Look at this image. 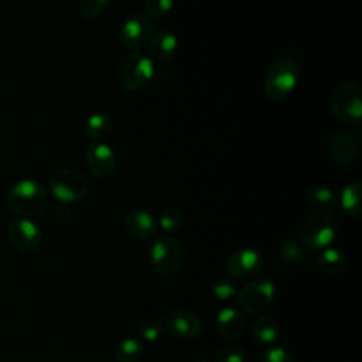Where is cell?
Returning <instances> with one entry per match:
<instances>
[{"mask_svg":"<svg viewBox=\"0 0 362 362\" xmlns=\"http://www.w3.org/2000/svg\"><path fill=\"white\" fill-rule=\"evenodd\" d=\"M164 328L177 338L192 339L202 332L204 322L201 317L191 310L174 308L167 314Z\"/></svg>","mask_w":362,"mask_h":362,"instance_id":"cell-12","label":"cell"},{"mask_svg":"<svg viewBox=\"0 0 362 362\" xmlns=\"http://www.w3.org/2000/svg\"><path fill=\"white\" fill-rule=\"evenodd\" d=\"M305 201L314 212H331L338 204L334 191L325 185L311 187L305 194Z\"/></svg>","mask_w":362,"mask_h":362,"instance_id":"cell-19","label":"cell"},{"mask_svg":"<svg viewBox=\"0 0 362 362\" xmlns=\"http://www.w3.org/2000/svg\"><path fill=\"white\" fill-rule=\"evenodd\" d=\"M212 294L216 297V298H219V300H222V301H225V300H229V298H232L235 294H236V286H235V283L232 281V280H229V279H218V280H215L214 283H212Z\"/></svg>","mask_w":362,"mask_h":362,"instance_id":"cell-30","label":"cell"},{"mask_svg":"<svg viewBox=\"0 0 362 362\" xmlns=\"http://www.w3.org/2000/svg\"><path fill=\"white\" fill-rule=\"evenodd\" d=\"M338 232V222L329 212H313L298 229L300 243L310 252H321L329 247Z\"/></svg>","mask_w":362,"mask_h":362,"instance_id":"cell-1","label":"cell"},{"mask_svg":"<svg viewBox=\"0 0 362 362\" xmlns=\"http://www.w3.org/2000/svg\"><path fill=\"white\" fill-rule=\"evenodd\" d=\"M274 294V281L269 277H257L236 293V303L249 314H260L273 303Z\"/></svg>","mask_w":362,"mask_h":362,"instance_id":"cell-8","label":"cell"},{"mask_svg":"<svg viewBox=\"0 0 362 362\" xmlns=\"http://www.w3.org/2000/svg\"><path fill=\"white\" fill-rule=\"evenodd\" d=\"M150 264L161 276H170L178 272L185 260L184 246L170 235L158 236L148 250Z\"/></svg>","mask_w":362,"mask_h":362,"instance_id":"cell-5","label":"cell"},{"mask_svg":"<svg viewBox=\"0 0 362 362\" xmlns=\"http://www.w3.org/2000/svg\"><path fill=\"white\" fill-rule=\"evenodd\" d=\"M85 161L88 170L96 178H109L115 173L117 164L115 150L103 141H92L86 147Z\"/></svg>","mask_w":362,"mask_h":362,"instance_id":"cell-13","label":"cell"},{"mask_svg":"<svg viewBox=\"0 0 362 362\" xmlns=\"http://www.w3.org/2000/svg\"><path fill=\"white\" fill-rule=\"evenodd\" d=\"M259 362H296L294 356L283 348H269L263 351Z\"/></svg>","mask_w":362,"mask_h":362,"instance_id":"cell-31","label":"cell"},{"mask_svg":"<svg viewBox=\"0 0 362 362\" xmlns=\"http://www.w3.org/2000/svg\"><path fill=\"white\" fill-rule=\"evenodd\" d=\"M148 44H150L148 57L154 62H165L171 59L180 47L178 38L171 30H160L151 37Z\"/></svg>","mask_w":362,"mask_h":362,"instance_id":"cell-16","label":"cell"},{"mask_svg":"<svg viewBox=\"0 0 362 362\" xmlns=\"http://www.w3.org/2000/svg\"><path fill=\"white\" fill-rule=\"evenodd\" d=\"M7 238L17 250L34 252L42 243V230L27 218H14L7 225Z\"/></svg>","mask_w":362,"mask_h":362,"instance_id":"cell-11","label":"cell"},{"mask_svg":"<svg viewBox=\"0 0 362 362\" xmlns=\"http://www.w3.org/2000/svg\"><path fill=\"white\" fill-rule=\"evenodd\" d=\"M146 13L150 18H164L174 7V0H146Z\"/></svg>","mask_w":362,"mask_h":362,"instance_id":"cell-27","label":"cell"},{"mask_svg":"<svg viewBox=\"0 0 362 362\" xmlns=\"http://www.w3.org/2000/svg\"><path fill=\"white\" fill-rule=\"evenodd\" d=\"M54 216H55V219L58 222H68L71 219V216H72V212H71V209L66 205H59L55 209Z\"/></svg>","mask_w":362,"mask_h":362,"instance_id":"cell-32","label":"cell"},{"mask_svg":"<svg viewBox=\"0 0 362 362\" xmlns=\"http://www.w3.org/2000/svg\"><path fill=\"white\" fill-rule=\"evenodd\" d=\"M300 79V68L296 61L291 58H279L276 59L263 81V92L267 99L273 102H280L290 96Z\"/></svg>","mask_w":362,"mask_h":362,"instance_id":"cell-3","label":"cell"},{"mask_svg":"<svg viewBox=\"0 0 362 362\" xmlns=\"http://www.w3.org/2000/svg\"><path fill=\"white\" fill-rule=\"evenodd\" d=\"M253 334L262 344H272L280 337V325L272 315H260L253 324Z\"/></svg>","mask_w":362,"mask_h":362,"instance_id":"cell-21","label":"cell"},{"mask_svg":"<svg viewBox=\"0 0 362 362\" xmlns=\"http://www.w3.org/2000/svg\"><path fill=\"white\" fill-rule=\"evenodd\" d=\"M124 226L132 236L146 240L156 235L158 225L150 211L144 208H133L124 215Z\"/></svg>","mask_w":362,"mask_h":362,"instance_id":"cell-15","label":"cell"},{"mask_svg":"<svg viewBox=\"0 0 362 362\" xmlns=\"http://www.w3.org/2000/svg\"><path fill=\"white\" fill-rule=\"evenodd\" d=\"M115 127V120L107 112H95L85 124V134L93 141L105 140Z\"/></svg>","mask_w":362,"mask_h":362,"instance_id":"cell-18","label":"cell"},{"mask_svg":"<svg viewBox=\"0 0 362 362\" xmlns=\"http://www.w3.org/2000/svg\"><path fill=\"white\" fill-rule=\"evenodd\" d=\"M6 202L13 212L21 216H34L45 209L48 195L41 182L35 180H21L10 187Z\"/></svg>","mask_w":362,"mask_h":362,"instance_id":"cell-2","label":"cell"},{"mask_svg":"<svg viewBox=\"0 0 362 362\" xmlns=\"http://www.w3.org/2000/svg\"><path fill=\"white\" fill-rule=\"evenodd\" d=\"M327 156L334 165L349 167L359 156V140L349 130H337L328 140Z\"/></svg>","mask_w":362,"mask_h":362,"instance_id":"cell-10","label":"cell"},{"mask_svg":"<svg viewBox=\"0 0 362 362\" xmlns=\"http://www.w3.org/2000/svg\"><path fill=\"white\" fill-rule=\"evenodd\" d=\"M195 362H209V361H206V359H199V361H195Z\"/></svg>","mask_w":362,"mask_h":362,"instance_id":"cell-33","label":"cell"},{"mask_svg":"<svg viewBox=\"0 0 362 362\" xmlns=\"http://www.w3.org/2000/svg\"><path fill=\"white\" fill-rule=\"evenodd\" d=\"M154 35L153 20L144 13H134L124 18L119 30L120 44L132 51H137L147 45Z\"/></svg>","mask_w":362,"mask_h":362,"instance_id":"cell-9","label":"cell"},{"mask_svg":"<svg viewBox=\"0 0 362 362\" xmlns=\"http://www.w3.org/2000/svg\"><path fill=\"white\" fill-rule=\"evenodd\" d=\"M163 331H164V325L160 321H157V320H147V321H144L139 327L137 334H139V337L141 339H144L147 342H154V341H157L161 337Z\"/></svg>","mask_w":362,"mask_h":362,"instance_id":"cell-28","label":"cell"},{"mask_svg":"<svg viewBox=\"0 0 362 362\" xmlns=\"http://www.w3.org/2000/svg\"><path fill=\"white\" fill-rule=\"evenodd\" d=\"M157 225L167 233L177 232L182 226V214L177 208L168 206L160 212Z\"/></svg>","mask_w":362,"mask_h":362,"instance_id":"cell-25","label":"cell"},{"mask_svg":"<svg viewBox=\"0 0 362 362\" xmlns=\"http://www.w3.org/2000/svg\"><path fill=\"white\" fill-rule=\"evenodd\" d=\"M279 256L286 266L298 267L304 262L305 252H304V247L301 246V243H298L297 240H293V239H287L280 245Z\"/></svg>","mask_w":362,"mask_h":362,"instance_id":"cell-24","label":"cell"},{"mask_svg":"<svg viewBox=\"0 0 362 362\" xmlns=\"http://www.w3.org/2000/svg\"><path fill=\"white\" fill-rule=\"evenodd\" d=\"M216 331L223 339L235 341L245 331V317L236 308H222L216 317Z\"/></svg>","mask_w":362,"mask_h":362,"instance_id":"cell-17","label":"cell"},{"mask_svg":"<svg viewBox=\"0 0 362 362\" xmlns=\"http://www.w3.org/2000/svg\"><path fill=\"white\" fill-rule=\"evenodd\" d=\"M112 0H79V14L85 20H96L105 13Z\"/></svg>","mask_w":362,"mask_h":362,"instance_id":"cell-26","label":"cell"},{"mask_svg":"<svg viewBox=\"0 0 362 362\" xmlns=\"http://www.w3.org/2000/svg\"><path fill=\"white\" fill-rule=\"evenodd\" d=\"M144 355V345L140 339L127 337L115 349L116 362H140Z\"/></svg>","mask_w":362,"mask_h":362,"instance_id":"cell-23","label":"cell"},{"mask_svg":"<svg viewBox=\"0 0 362 362\" xmlns=\"http://www.w3.org/2000/svg\"><path fill=\"white\" fill-rule=\"evenodd\" d=\"M317 264L320 270L327 274H338L345 269L346 260L341 250L335 247H325L320 252Z\"/></svg>","mask_w":362,"mask_h":362,"instance_id":"cell-22","label":"cell"},{"mask_svg":"<svg viewBox=\"0 0 362 362\" xmlns=\"http://www.w3.org/2000/svg\"><path fill=\"white\" fill-rule=\"evenodd\" d=\"M154 61L139 51H132L120 61L119 81L120 85L130 92L140 90L147 86L154 78Z\"/></svg>","mask_w":362,"mask_h":362,"instance_id":"cell-6","label":"cell"},{"mask_svg":"<svg viewBox=\"0 0 362 362\" xmlns=\"http://www.w3.org/2000/svg\"><path fill=\"white\" fill-rule=\"evenodd\" d=\"M331 110L344 124L355 126L362 122V89L356 82H344L331 95Z\"/></svg>","mask_w":362,"mask_h":362,"instance_id":"cell-4","label":"cell"},{"mask_svg":"<svg viewBox=\"0 0 362 362\" xmlns=\"http://www.w3.org/2000/svg\"><path fill=\"white\" fill-rule=\"evenodd\" d=\"M263 267V256L255 247H240L226 260V272L233 279H247L257 274Z\"/></svg>","mask_w":362,"mask_h":362,"instance_id":"cell-14","label":"cell"},{"mask_svg":"<svg viewBox=\"0 0 362 362\" xmlns=\"http://www.w3.org/2000/svg\"><path fill=\"white\" fill-rule=\"evenodd\" d=\"M247 354L239 346H223L215 354V362H246Z\"/></svg>","mask_w":362,"mask_h":362,"instance_id":"cell-29","label":"cell"},{"mask_svg":"<svg viewBox=\"0 0 362 362\" xmlns=\"http://www.w3.org/2000/svg\"><path fill=\"white\" fill-rule=\"evenodd\" d=\"M339 204L344 212L348 215L358 216L362 212V181L361 180H354L342 188Z\"/></svg>","mask_w":362,"mask_h":362,"instance_id":"cell-20","label":"cell"},{"mask_svg":"<svg viewBox=\"0 0 362 362\" xmlns=\"http://www.w3.org/2000/svg\"><path fill=\"white\" fill-rule=\"evenodd\" d=\"M49 189L55 199L62 204H71L86 197L89 182L81 171L74 168H61L51 175Z\"/></svg>","mask_w":362,"mask_h":362,"instance_id":"cell-7","label":"cell"}]
</instances>
